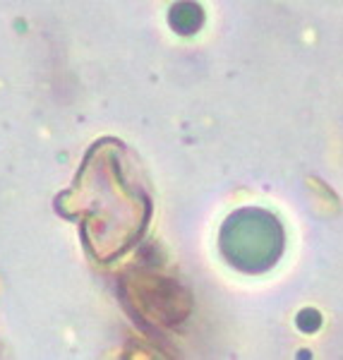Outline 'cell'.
<instances>
[{"label": "cell", "mask_w": 343, "mask_h": 360, "mask_svg": "<svg viewBox=\"0 0 343 360\" xmlns=\"http://www.w3.org/2000/svg\"><path fill=\"white\" fill-rule=\"evenodd\" d=\"M221 252L235 269L259 274L276 264L283 252V229L264 209H240L221 229Z\"/></svg>", "instance_id": "1"}, {"label": "cell", "mask_w": 343, "mask_h": 360, "mask_svg": "<svg viewBox=\"0 0 343 360\" xmlns=\"http://www.w3.org/2000/svg\"><path fill=\"white\" fill-rule=\"evenodd\" d=\"M127 303L139 319L156 327H178L190 317L193 298L176 278L154 271H137L123 283Z\"/></svg>", "instance_id": "2"}, {"label": "cell", "mask_w": 343, "mask_h": 360, "mask_svg": "<svg viewBox=\"0 0 343 360\" xmlns=\"http://www.w3.org/2000/svg\"><path fill=\"white\" fill-rule=\"evenodd\" d=\"M202 22H205V13L195 0H180L171 8V27L183 37H193L200 32Z\"/></svg>", "instance_id": "3"}]
</instances>
